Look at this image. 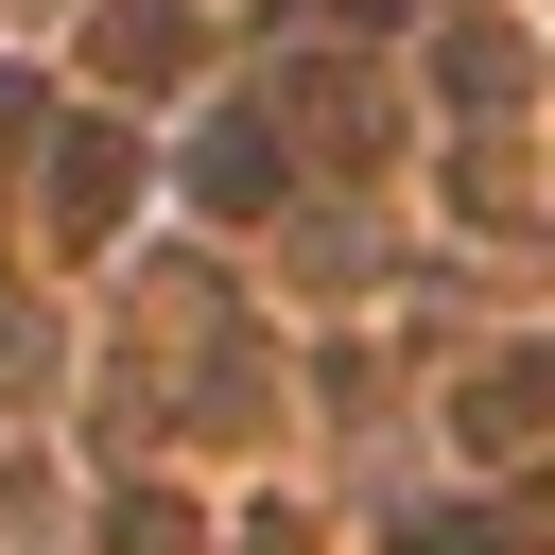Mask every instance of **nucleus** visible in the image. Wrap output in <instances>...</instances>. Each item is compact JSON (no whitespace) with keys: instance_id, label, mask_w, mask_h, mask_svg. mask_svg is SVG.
<instances>
[{"instance_id":"nucleus-2","label":"nucleus","mask_w":555,"mask_h":555,"mask_svg":"<svg viewBox=\"0 0 555 555\" xmlns=\"http://www.w3.org/2000/svg\"><path fill=\"white\" fill-rule=\"evenodd\" d=\"M347 17H399V0H347Z\"/></svg>"},{"instance_id":"nucleus-1","label":"nucleus","mask_w":555,"mask_h":555,"mask_svg":"<svg viewBox=\"0 0 555 555\" xmlns=\"http://www.w3.org/2000/svg\"><path fill=\"white\" fill-rule=\"evenodd\" d=\"M416 555H486V538H416Z\"/></svg>"}]
</instances>
